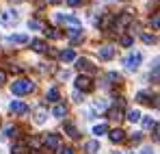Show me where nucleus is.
Returning <instances> with one entry per match:
<instances>
[{
    "instance_id": "1",
    "label": "nucleus",
    "mask_w": 160,
    "mask_h": 154,
    "mask_svg": "<svg viewBox=\"0 0 160 154\" xmlns=\"http://www.w3.org/2000/svg\"><path fill=\"white\" fill-rule=\"evenodd\" d=\"M30 91H35V85L26 78H20L15 82H11V93H15V96H24V93H30Z\"/></svg>"
},
{
    "instance_id": "43",
    "label": "nucleus",
    "mask_w": 160,
    "mask_h": 154,
    "mask_svg": "<svg viewBox=\"0 0 160 154\" xmlns=\"http://www.w3.org/2000/svg\"><path fill=\"white\" fill-rule=\"evenodd\" d=\"M50 2H52V4H58V2H61V0H50Z\"/></svg>"
},
{
    "instance_id": "9",
    "label": "nucleus",
    "mask_w": 160,
    "mask_h": 154,
    "mask_svg": "<svg viewBox=\"0 0 160 154\" xmlns=\"http://www.w3.org/2000/svg\"><path fill=\"white\" fill-rule=\"evenodd\" d=\"M134 22V15L130 11H123L119 18H117V28H126V26H130Z\"/></svg>"
},
{
    "instance_id": "23",
    "label": "nucleus",
    "mask_w": 160,
    "mask_h": 154,
    "mask_svg": "<svg viewBox=\"0 0 160 154\" xmlns=\"http://www.w3.org/2000/svg\"><path fill=\"white\" fill-rule=\"evenodd\" d=\"M58 56H61V61H74L76 59L74 50H63V52H58Z\"/></svg>"
},
{
    "instance_id": "24",
    "label": "nucleus",
    "mask_w": 160,
    "mask_h": 154,
    "mask_svg": "<svg viewBox=\"0 0 160 154\" xmlns=\"http://www.w3.org/2000/svg\"><path fill=\"white\" fill-rule=\"evenodd\" d=\"M136 100H138L141 104H149V102H152V96H149L147 91H141V93L136 96Z\"/></svg>"
},
{
    "instance_id": "27",
    "label": "nucleus",
    "mask_w": 160,
    "mask_h": 154,
    "mask_svg": "<svg viewBox=\"0 0 160 154\" xmlns=\"http://www.w3.org/2000/svg\"><path fill=\"white\" fill-rule=\"evenodd\" d=\"M43 33H46L50 39H58V37H61V33H58L56 28H43Z\"/></svg>"
},
{
    "instance_id": "3",
    "label": "nucleus",
    "mask_w": 160,
    "mask_h": 154,
    "mask_svg": "<svg viewBox=\"0 0 160 154\" xmlns=\"http://www.w3.org/2000/svg\"><path fill=\"white\" fill-rule=\"evenodd\" d=\"M20 22V15H18V11H4V13H0V24L2 26H13Z\"/></svg>"
},
{
    "instance_id": "32",
    "label": "nucleus",
    "mask_w": 160,
    "mask_h": 154,
    "mask_svg": "<svg viewBox=\"0 0 160 154\" xmlns=\"http://www.w3.org/2000/svg\"><path fill=\"white\" fill-rule=\"evenodd\" d=\"M141 37H143V41H145V44H156V37H154V35H149V33H143Z\"/></svg>"
},
{
    "instance_id": "26",
    "label": "nucleus",
    "mask_w": 160,
    "mask_h": 154,
    "mask_svg": "<svg viewBox=\"0 0 160 154\" xmlns=\"http://www.w3.org/2000/svg\"><path fill=\"white\" fill-rule=\"evenodd\" d=\"M128 119H130V122H138V119H141V111H136V109H132V111H128Z\"/></svg>"
},
{
    "instance_id": "29",
    "label": "nucleus",
    "mask_w": 160,
    "mask_h": 154,
    "mask_svg": "<svg viewBox=\"0 0 160 154\" xmlns=\"http://www.w3.org/2000/svg\"><path fill=\"white\" fill-rule=\"evenodd\" d=\"M28 28H32V30H43V24H41L39 20H30V22H28Z\"/></svg>"
},
{
    "instance_id": "14",
    "label": "nucleus",
    "mask_w": 160,
    "mask_h": 154,
    "mask_svg": "<svg viewBox=\"0 0 160 154\" xmlns=\"http://www.w3.org/2000/svg\"><path fill=\"white\" fill-rule=\"evenodd\" d=\"M46 119H48V111H46L43 106H39V109L35 111V122H37V124H43Z\"/></svg>"
},
{
    "instance_id": "20",
    "label": "nucleus",
    "mask_w": 160,
    "mask_h": 154,
    "mask_svg": "<svg viewBox=\"0 0 160 154\" xmlns=\"http://www.w3.org/2000/svg\"><path fill=\"white\" fill-rule=\"evenodd\" d=\"M41 143H43V141H41V137H30V139H28V146H30L35 152L41 148Z\"/></svg>"
},
{
    "instance_id": "10",
    "label": "nucleus",
    "mask_w": 160,
    "mask_h": 154,
    "mask_svg": "<svg viewBox=\"0 0 160 154\" xmlns=\"http://www.w3.org/2000/svg\"><path fill=\"white\" fill-rule=\"evenodd\" d=\"M9 111H11V113H18V115H26L28 106L24 102H20V100H13V102L9 104Z\"/></svg>"
},
{
    "instance_id": "34",
    "label": "nucleus",
    "mask_w": 160,
    "mask_h": 154,
    "mask_svg": "<svg viewBox=\"0 0 160 154\" xmlns=\"http://www.w3.org/2000/svg\"><path fill=\"white\" fill-rule=\"evenodd\" d=\"M141 139H143V135H141V132H134V135H130V141H132L134 146H136V143H141Z\"/></svg>"
},
{
    "instance_id": "8",
    "label": "nucleus",
    "mask_w": 160,
    "mask_h": 154,
    "mask_svg": "<svg viewBox=\"0 0 160 154\" xmlns=\"http://www.w3.org/2000/svg\"><path fill=\"white\" fill-rule=\"evenodd\" d=\"M98 56H100V61H110L115 56V48L112 46H100L98 48Z\"/></svg>"
},
{
    "instance_id": "21",
    "label": "nucleus",
    "mask_w": 160,
    "mask_h": 154,
    "mask_svg": "<svg viewBox=\"0 0 160 154\" xmlns=\"http://www.w3.org/2000/svg\"><path fill=\"white\" fill-rule=\"evenodd\" d=\"M65 132H67L72 139H78V137H80V132L76 130V126H74V124H65Z\"/></svg>"
},
{
    "instance_id": "35",
    "label": "nucleus",
    "mask_w": 160,
    "mask_h": 154,
    "mask_svg": "<svg viewBox=\"0 0 160 154\" xmlns=\"http://www.w3.org/2000/svg\"><path fill=\"white\" fill-rule=\"evenodd\" d=\"M149 22H152V26H154V28H156V30H158V24H160V18H158V13H154V15H152V20H149Z\"/></svg>"
},
{
    "instance_id": "4",
    "label": "nucleus",
    "mask_w": 160,
    "mask_h": 154,
    "mask_svg": "<svg viewBox=\"0 0 160 154\" xmlns=\"http://www.w3.org/2000/svg\"><path fill=\"white\" fill-rule=\"evenodd\" d=\"M76 89H78V91H93L95 85H93V80L89 76H78L76 78Z\"/></svg>"
},
{
    "instance_id": "15",
    "label": "nucleus",
    "mask_w": 160,
    "mask_h": 154,
    "mask_svg": "<svg viewBox=\"0 0 160 154\" xmlns=\"http://www.w3.org/2000/svg\"><path fill=\"white\" fill-rule=\"evenodd\" d=\"M30 46H32V50H35V52H46V48H48L43 39H32Z\"/></svg>"
},
{
    "instance_id": "11",
    "label": "nucleus",
    "mask_w": 160,
    "mask_h": 154,
    "mask_svg": "<svg viewBox=\"0 0 160 154\" xmlns=\"http://www.w3.org/2000/svg\"><path fill=\"white\" fill-rule=\"evenodd\" d=\"M123 106H112L110 111H108V119H112V122H119V119H123V111H121Z\"/></svg>"
},
{
    "instance_id": "5",
    "label": "nucleus",
    "mask_w": 160,
    "mask_h": 154,
    "mask_svg": "<svg viewBox=\"0 0 160 154\" xmlns=\"http://www.w3.org/2000/svg\"><path fill=\"white\" fill-rule=\"evenodd\" d=\"M141 59H143V56H141V52H132V54H128V56H126L123 65H126L128 70H136V67L141 65Z\"/></svg>"
},
{
    "instance_id": "33",
    "label": "nucleus",
    "mask_w": 160,
    "mask_h": 154,
    "mask_svg": "<svg viewBox=\"0 0 160 154\" xmlns=\"http://www.w3.org/2000/svg\"><path fill=\"white\" fill-rule=\"evenodd\" d=\"M56 150H58V154H74V150H72L69 146H58Z\"/></svg>"
},
{
    "instance_id": "25",
    "label": "nucleus",
    "mask_w": 160,
    "mask_h": 154,
    "mask_svg": "<svg viewBox=\"0 0 160 154\" xmlns=\"http://www.w3.org/2000/svg\"><path fill=\"white\" fill-rule=\"evenodd\" d=\"M46 98H48V102H56V100H58V89H56V87L48 89V96H46Z\"/></svg>"
},
{
    "instance_id": "37",
    "label": "nucleus",
    "mask_w": 160,
    "mask_h": 154,
    "mask_svg": "<svg viewBox=\"0 0 160 154\" xmlns=\"http://www.w3.org/2000/svg\"><path fill=\"white\" fill-rule=\"evenodd\" d=\"M72 98H74V102H82V93H80L78 89H76V91L72 93Z\"/></svg>"
},
{
    "instance_id": "22",
    "label": "nucleus",
    "mask_w": 160,
    "mask_h": 154,
    "mask_svg": "<svg viewBox=\"0 0 160 154\" xmlns=\"http://www.w3.org/2000/svg\"><path fill=\"white\" fill-rule=\"evenodd\" d=\"M11 41H13V44H26V41H28V35H24V33L11 35Z\"/></svg>"
},
{
    "instance_id": "36",
    "label": "nucleus",
    "mask_w": 160,
    "mask_h": 154,
    "mask_svg": "<svg viewBox=\"0 0 160 154\" xmlns=\"http://www.w3.org/2000/svg\"><path fill=\"white\" fill-rule=\"evenodd\" d=\"M143 126H145V128H154V126H156V122H154V119H149V117H145V119H143Z\"/></svg>"
},
{
    "instance_id": "41",
    "label": "nucleus",
    "mask_w": 160,
    "mask_h": 154,
    "mask_svg": "<svg viewBox=\"0 0 160 154\" xmlns=\"http://www.w3.org/2000/svg\"><path fill=\"white\" fill-rule=\"evenodd\" d=\"M4 80H7V74H4V72H2V70H0V85H2V82H4Z\"/></svg>"
},
{
    "instance_id": "38",
    "label": "nucleus",
    "mask_w": 160,
    "mask_h": 154,
    "mask_svg": "<svg viewBox=\"0 0 160 154\" xmlns=\"http://www.w3.org/2000/svg\"><path fill=\"white\" fill-rule=\"evenodd\" d=\"M95 109H98V111H104V109H106V102H104V100H98V102H95Z\"/></svg>"
},
{
    "instance_id": "39",
    "label": "nucleus",
    "mask_w": 160,
    "mask_h": 154,
    "mask_svg": "<svg viewBox=\"0 0 160 154\" xmlns=\"http://www.w3.org/2000/svg\"><path fill=\"white\" fill-rule=\"evenodd\" d=\"M58 78H61V80L69 78V72H67V70H61V72H58Z\"/></svg>"
},
{
    "instance_id": "31",
    "label": "nucleus",
    "mask_w": 160,
    "mask_h": 154,
    "mask_svg": "<svg viewBox=\"0 0 160 154\" xmlns=\"http://www.w3.org/2000/svg\"><path fill=\"white\" fill-rule=\"evenodd\" d=\"M15 132H18V130L13 128V126H7V128L2 130V135H0V137H15Z\"/></svg>"
},
{
    "instance_id": "12",
    "label": "nucleus",
    "mask_w": 160,
    "mask_h": 154,
    "mask_svg": "<svg viewBox=\"0 0 160 154\" xmlns=\"http://www.w3.org/2000/svg\"><path fill=\"white\" fill-rule=\"evenodd\" d=\"M110 141H112V143H121V141H126V132H123L121 128L110 130Z\"/></svg>"
},
{
    "instance_id": "6",
    "label": "nucleus",
    "mask_w": 160,
    "mask_h": 154,
    "mask_svg": "<svg viewBox=\"0 0 160 154\" xmlns=\"http://www.w3.org/2000/svg\"><path fill=\"white\" fill-rule=\"evenodd\" d=\"M56 20L63 26H69V28H80L82 26V22H80L78 18H72V15H56Z\"/></svg>"
},
{
    "instance_id": "44",
    "label": "nucleus",
    "mask_w": 160,
    "mask_h": 154,
    "mask_svg": "<svg viewBox=\"0 0 160 154\" xmlns=\"http://www.w3.org/2000/svg\"><path fill=\"white\" fill-rule=\"evenodd\" d=\"M32 154H46V152H39V150H37V152H32Z\"/></svg>"
},
{
    "instance_id": "40",
    "label": "nucleus",
    "mask_w": 160,
    "mask_h": 154,
    "mask_svg": "<svg viewBox=\"0 0 160 154\" xmlns=\"http://www.w3.org/2000/svg\"><path fill=\"white\" fill-rule=\"evenodd\" d=\"M67 4H69V7H78L80 0H67Z\"/></svg>"
},
{
    "instance_id": "16",
    "label": "nucleus",
    "mask_w": 160,
    "mask_h": 154,
    "mask_svg": "<svg viewBox=\"0 0 160 154\" xmlns=\"http://www.w3.org/2000/svg\"><path fill=\"white\" fill-rule=\"evenodd\" d=\"M11 154H26V143L15 141V143L11 146Z\"/></svg>"
},
{
    "instance_id": "28",
    "label": "nucleus",
    "mask_w": 160,
    "mask_h": 154,
    "mask_svg": "<svg viewBox=\"0 0 160 154\" xmlns=\"http://www.w3.org/2000/svg\"><path fill=\"white\" fill-rule=\"evenodd\" d=\"M108 132V126L106 124H98L95 128H93V135H106Z\"/></svg>"
},
{
    "instance_id": "13",
    "label": "nucleus",
    "mask_w": 160,
    "mask_h": 154,
    "mask_svg": "<svg viewBox=\"0 0 160 154\" xmlns=\"http://www.w3.org/2000/svg\"><path fill=\"white\" fill-rule=\"evenodd\" d=\"M84 150H87V154H100V141H87Z\"/></svg>"
},
{
    "instance_id": "2",
    "label": "nucleus",
    "mask_w": 160,
    "mask_h": 154,
    "mask_svg": "<svg viewBox=\"0 0 160 154\" xmlns=\"http://www.w3.org/2000/svg\"><path fill=\"white\" fill-rule=\"evenodd\" d=\"M76 67H78L82 74H91V76H93V74L98 72V67H95V65H93V63H91L89 59H84V56L76 59Z\"/></svg>"
},
{
    "instance_id": "30",
    "label": "nucleus",
    "mask_w": 160,
    "mask_h": 154,
    "mask_svg": "<svg viewBox=\"0 0 160 154\" xmlns=\"http://www.w3.org/2000/svg\"><path fill=\"white\" fill-rule=\"evenodd\" d=\"M132 44H134V39L130 35H123V37H121V46H123V48H130Z\"/></svg>"
},
{
    "instance_id": "18",
    "label": "nucleus",
    "mask_w": 160,
    "mask_h": 154,
    "mask_svg": "<svg viewBox=\"0 0 160 154\" xmlns=\"http://www.w3.org/2000/svg\"><path fill=\"white\" fill-rule=\"evenodd\" d=\"M67 35H69V39H72L74 44H76V41H82V30H80V28H72Z\"/></svg>"
},
{
    "instance_id": "42",
    "label": "nucleus",
    "mask_w": 160,
    "mask_h": 154,
    "mask_svg": "<svg viewBox=\"0 0 160 154\" xmlns=\"http://www.w3.org/2000/svg\"><path fill=\"white\" fill-rule=\"evenodd\" d=\"M143 154H154V150L152 148H143Z\"/></svg>"
},
{
    "instance_id": "7",
    "label": "nucleus",
    "mask_w": 160,
    "mask_h": 154,
    "mask_svg": "<svg viewBox=\"0 0 160 154\" xmlns=\"http://www.w3.org/2000/svg\"><path fill=\"white\" fill-rule=\"evenodd\" d=\"M41 141H43V143H46V146H48L50 150H56V148L61 146V137H58L56 132H48V135H46V137H43Z\"/></svg>"
},
{
    "instance_id": "17",
    "label": "nucleus",
    "mask_w": 160,
    "mask_h": 154,
    "mask_svg": "<svg viewBox=\"0 0 160 154\" xmlns=\"http://www.w3.org/2000/svg\"><path fill=\"white\" fill-rule=\"evenodd\" d=\"M106 80L110 82V85H121V74H117V72H108Z\"/></svg>"
},
{
    "instance_id": "19",
    "label": "nucleus",
    "mask_w": 160,
    "mask_h": 154,
    "mask_svg": "<svg viewBox=\"0 0 160 154\" xmlns=\"http://www.w3.org/2000/svg\"><path fill=\"white\" fill-rule=\"evenodd\" d=\"M65 113H67V106H65V104H56V106L52 109V115H54V117H63Z\"/></svg>"
}]
</instances>
